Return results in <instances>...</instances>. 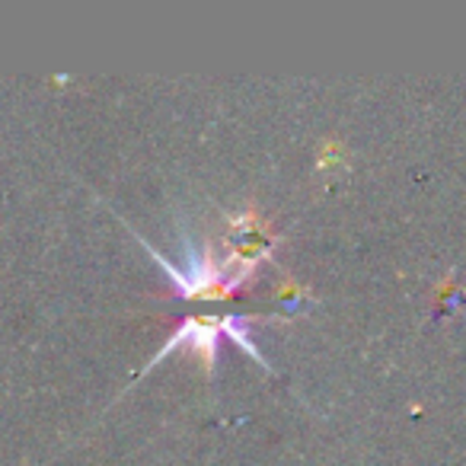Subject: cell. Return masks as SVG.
Wrapping results in <instances>:
<instances>
[{
  "mask_svg": "<svg viewBox=\"0 0 466 466\" xmlns=\"http://www.w3.org/2000/svg\"><path fill=\"white\" fill-rule=\"evenodd\" d=\"M249 319H253V317H233V313H224V317H192V319H186V323L176 329V336L169 339L167 345H163L160 355H157L154 361H160L163 355H169L176 345L188 342V349H192L195 355L201 358L205 370L211 374V370H214V355H218V339L220 336H230L233 342L243 345V349L249 351V358H256L259 364H266L259 358V351H256V345L249 342V336H247Z\"/></svg>",
  "mask_w": 466,
  "mask_h": 466,
  "instance_id": "1",
  "label": "cell"
}]
</instances>
